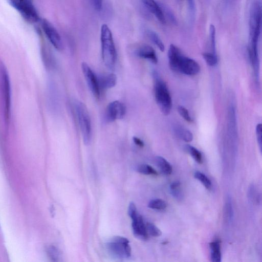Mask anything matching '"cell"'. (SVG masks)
<instances>
[{
	"label": "cell",
	"instance_id": "24",
	"mask_svg": "<svg viewBox=\"0 0 262 262\" xmlns=\"http://www.w3.org/2000/svg\"><path fill=\"white\" fill-rule=\"evenodd\" d=\"M186 149L197 163L199 164L202 163V155L198 149L189 145H186Z\"/></svg>",
	"mask_w": 262,
	"mask_h": 262
},
{
	"label": "cell",
	"instance_id": "15",
	"mask_svg": "<svg viewBox=\"0 0 262 262\" xmlns=\"http://www.w3.org/2000/svg\"><path fill=\"white\" fill-rule=\"evenodd\" d=\"M180 50L174 45L171 44L168 51V58L170 69L177 71L179 60L182 55Z\"/></svg>",
	"mask_w": 262,
	"mask_h": 262
},
{
	"label": "cell",
	"instance_id": "6",
	"mask_svg": "<svg viewBox=\"0 0 262 262\" xmlns=\"http://www.w3.org/2000/svg\"><path fill=\"white\" fill-rule=\"evenodd\" d=\"M10 5L16 9L25 20L31 24L39 20V16L33 0H8Z\"/></svg>",
	"mask_w": 262,
	"mask_h": 262
},
{
	"label": "cell",
	"instance_id": "12",
	"mask_svg": "<svg viewBox=\"0 0 262 262\" xmlns=\"http://www.w3.org/2000/svg\"><path fill=\"white\" fill-rule=\"evenodd\" d=\"M145 7L156 17L162 24L165 25L166 17L162 8L155 0H141Z\"/></svg>",
	"mask_w": 262,
	"mask_h": 262
},
{
	"label": "cell",
	"instance_id": "25",
	"mask_svg": "<svg viewBox=\"0 0 262 262\" xmlns=\"http://www.w3.org/2000/svg\"><path fill=\"white\" fill-rule=\"evenodd\" d=\"M137 171L142 174L145 175L157 176V171L151 166L147 164H141L137 166Z\"/></svg>",
	"mask_w": 262,
	"mask_h": 262
},
{
	"label": "cell",
	"instance_id": "33",
	"mask_svg": "<svg viewBox=\"0 0 262 262\" xmlns=\"http://www.w3.org/2000/svg\"><path fill=\"white\" fill-rule=\"evenodd\" d=\"M93 7L97 11H100L102 7L103 0H90Z\"/></svg>",
	"mask_w": 262,
	"mask_h": 262
},
{
	"label": "cell",
	"instance_id": "28",
	"mask_svg": "<svg viewBox=\"0 0 262 262\" xmlns=\"http://www.w3.org/2000/svg\"><path fill=\"white\" fill-rule=\"evenodd\" d=\"M203 57L208 65L210 66H215L217 62L216 54L212 53L206 52L203 54Z\"/></svg>",
	"mask_w": 262,
	"mask_h": 262
},
{
	"label": "cell",
	"instance_id": "5",
	"mask_svg": "<svg viewBox=\"0 0 262 262\" xmlns=\"http://www.w3.org/2000/svg\"><path fill=\"white\" fill-rule=\"evenodd\" d=\"M129 241L125 237L116 236L106 243V247L108 252L117 258H128L131 255V247Z\"/></svg>",
	"mask_w": 262,
	"mask_h": 262
},
{
	"label": "cell",
	"instance_id": "3",
	"mask_svg": "<svg viewBox=\"0 0 262 262\" xmlns=\"http://www.w3.org/2000/svg\"><path fill=\"white\" fill-rule=\"evenodd\" d=\"M154 93L157 104L162 113L167 116L170 113L172 100L165 82L154 72Z\"/></svg>",
	"mask_w": 262,
	"mask_h": 262
},
{
	"label": "cell",
	"instance_id": "17",
	"mask_svg": "<svg viewBox=\"0 0 262 262\" xmlns=\"http://www.w3.org/2000/svg\"><path fill=\"white\" fill-rule=\"evenodd\" d=\"M210 258L213 262H220L222 260L220 241L218 239L210 243Z\"/></svg>",
	"mask_w": 262,
	"mask_h": 262
},
{
	"label": "cell",
	"instance_id": "18",
	"mask_svg": "<svg viewBox=\"0 0 262 262\" xmlns=\"http://www.w3.org/2000/svg\"><path fill=\"white\" fill-rule=\"evenodd\" d=\"M156 163L161 172L165 175L171 173L172 168L170 163L163 157L157 156L156 158Z\"/></svg>",
	"mask_w": 262,
	"mask_h": 262
},
{
	"label": "cell",
	"instance_id": "22",
	"mask_svg": "<svg viewBox=\"0 0 262 262\" xmlns=\"http://www.w3.org/2000/svg\"><path fill=\"white\" fill-rule=\"evenodd\" d=\"M47 252L50 259L54 261L60 260L61 253L59 249L53 245H50L47 248Z\"/></svg>",
	"mask_w": 262,
	"mask_h": 262
},
{
	"label": "cell",
	"instance_id": "20",
	"mask_svg": "<svg viewBox=\"0 0 262 262\" xmlns=\"http://www.w3.org/2000/svg\"><path fill=\"white\" fill-rule=\"evenodd\" d=\"M146 33L150 40L159 48L163 52L165 50V46L159 35L154 31L147 30Z\"/></svg>",
	"mask_w": 262,
	"mask_h": 262
},
{
	"label": "cell",
	"instance_id": "9",
	"mask_svg": "<svg viewBox=\"0 0 262 262\" xmlns=\"http://www.w3.org/2000/svg\"><path fill=\"white\" fill-rule=\"evenodd\" d=\"M41 27L47 37L51 44L57 50L62 49V42L61 37L55 27L46 19L41 20Z\"/></svg>",
	"mask_w": 262,
	"mask_h": 262
},
{
	"label": "cell",
	"instance_id": "7",
	"mask_svg": "<svg viewBox=\"0 0 262 262\" xmlns=\"http://www.w3.org/2000/svg\"><path fill=\"white\" fill-rule=\"evenodd\" d=\"M2 72V84L4 99L5 100V117L6 122L9 121L11 115V86L7 71L3 67Z\"/></svg>",
	"mask_w": 262,
	"mask_h": 262
},
{
	"label": "cell",
	"instance_id": "32",
	"mask_svg": "<svg viewBox=\"0 0 262 262\" xmlns=\"http://www.w3.org/2000/svg\"><path fill=\"white\" fill-rule=\"evenodd\" d=\"M256 135L258 144L260 150H261V137H262V127L260 123L258 124L256 127Z\"/></svg>",
	"mask_w": 262,
	"mask_h": 262
},
{
	"label": "cell",
	"instance_id": "2",
	"mask_svg": "<svg viewBox=\"0 0 262 262\" xmlns=\"http://www.w3.org/2000/svg\"><path fill=\"white\" fill-rule=\"evenodd\" d=\"M101 42L103 62L108 69L113 70L116 61V51L111 31L106 24L101 26Z\"/></svg>",
	"mask_w": 262,
	"mask_h": 262
},
{
	"label": "cell",
	"instance_id": "31",
	"mask_svg": "<svg viewBox=\"0 0 262 262\" xmlns=\"http://www.w3.org/2000/svg\"><path fill=\"white\" fill-rule=\"evenodd\" d=\"M128 214L132 219H134L138 215V212L136 206L133 202H130L128 207Z\"/></svg>",
	"mask_w": 262,
	"mask_h": 262
},
{
	"label": "cell",
	"instance_id": "23",
	"mask_svg": "<svg viewBox=\"0 0 262 262\" xmlns=\"http://www.w3.org/2000/svg\"><path fill=\"white\" fill-rule=\"evenodd\" d=\"M166 202L162 199H156L151 200L148 204V207L152 209L161 210L166 208Z\"/></svg>",
	"mask_w": 262,
	"mask_h": 262
},
{
	"label": "cell",
	"instance_id": "11",
	"mask_svg": "<svg viewBox=\"0 0 262 262\" xmlns=\"http://www.w3.org/2000/svg\"><path fill=\"white\" fill-rule=\"evenodd\" d=\"M126 113L125 105L119 101H114L108 104L106 110L105 117L109 122L123 118Z\"/></svg>",
	"mask_w": 262,
	"mask_h": 262
},
{
	"label": "cell",
	"instance_id": "1",
	"mask_svg": "<svg viewBox=\"0 0 262 262\" xmlns=\"http://www.w3.org/2000/svg\"><path fill=\"white\" fill-rule=\"evenodd\" d=\"M261 21V3L256 0L252 3L249 12L248 54L252 64L259 63L257 43L260 34Z\"/></svg>",
	"mask_w": 262,
	"mask_h": 262
},
{
	"label": "cell",
	"instance_id": "26",
	"mask_svg": "<svg viewBox=\"0 0 262 262\" xmlns=\"http://www.w3.org/2000/svg\"><path fill=\"white\" fill-rule=\"evenodd\" d=\"M194 177L200 181L207 189L211 188V181L204 173L200 171H195L194 173Z\"/></svg>",
	"mask_w": 262,
	"mask_h": 262
},
{
	"label": "cell",
	"instance_id": "35",
	"mask_svg": "<svg viewBox=\"0 0 262 262\" xmlns=\"http://www.w3.org/2000/svg\"><path fill=\"white\" fill-rule=\"evenodd\" d=\"M133 140L134 142L135 143V144L136 145H137L140 147H142L144 146V142L140 138H139L137 137H134L133 138Z\"/></svg>",
	"mask_w": 262,
	"mask_h": 262
},
{
	"label": "cell",
	"instance_id": "16",
	"mask_svg": "<svg viewBox=\"0 0 262 262\" xmlns=\"http://www.w3.org/2000/svg\"><path fill=\"white\" fill-rule=\"evenodd\" d=\"M98 79L100 89H111L116 85L117 82V77L114 73L103 75Z\"/></svg>",
	"mask_w": 262,
	"mask_h": 262
},
{
	"label": "cell",
	"instance_id": "10",
	"mask_svg": "<svg viewBox=\"0 0 262 262\" xmlns=\"http://www.w3.org/2000/svg\"><path fill=\"white\" fill-rule=\"evenodd\" d=\"M200 71V66L194 59L184 56H181L178 62L177 71L187 75H195Z\"/></svg>",
	"mask_w": 262,
	"mask_h": 262
},
{
	"label": "cell",
	"instance_id": "34",
	"mask_svg": "<svg viewBox=\"0 0 262 262\" xmlns=\"http://www.w3.org/2000/svg\"><path fill=\"white\" fill-rule=\"evenodd\" d=\"M190 13L192 17H194L195 12V0H187Z\"/></svg>",
	"mask_w": 262,
	"mask_h": 262
},
{
	"label": "cell",
	"instance_id": "14",
	"mask_svg": "<svg viewBox=\"0 0 262 262\" xmlns=\"http://www.w3.org/2000/svg\"><path fill=\"white\" fill-rule=\"evenodd\" d=\"M136 55L140 58L147 59L154 63H157L158 58L155 50L150 46L142 45L136 50Z\"/></svg>",
	"mask_w": 262,
	"mask_h": 262
},
{
	"label": "cell",
	"instance_id": "13",
	"mask_svg": "<svg viewBox=\"0 0 262 262\" xmlns=\"http://www.w3.org/2000/svg\"><path fill=\"white\" fill-rule=\"evenodd\" d=\"M132 220V227L135 236L141 240H146L148 238V233L142 216L138 214Z\"/></svg>",
	"mask_w": 262,
	"mask_h": 262
},
{
	"label": "cell",
	"instance_id": "30",
	"mask_svg": "<svg viewBox=\"0 0 262 262\" xmlns=\"http://www.w3.org/2000/svg\"><path fill=\"white\" fill-rule=\"evenodd\" d=\"M178 111L179 114L186 121L189 122H192V119L189 115L188 111L186 108L183 106L179 105L178 107Z\"/></svg>",
	"mask_w": 262,
	"mask_h": 262
},
{
	"label": "cell",
	"instance_id": "8",
	"mask_svg": "<svg viewBox=\"0 0 262 262\" xmlns=\"http://www.w3.org/2000/svg\"><path fill=\"white\" fill-rule=\"evenodd\" d=\"M81 69L86 83L96 98L100 97V87L98 79L90 66L85 62L81 64Z\"/></svg>",
	"mask_w": 262,
	"mask_h": 262
},
{
	"label": "cell",
	"instance_id": "19",
	"mask_svg": "<svg viewBox=\"0 0 262 262\" xmlns=\"http://www.w3.org/2000/svg\"><path fill=\"white\" fill-rule=\"evenodd\" d=\"M174 130L176 135L185 142H191L193 139V135L191 132L181 126H176Z\"/></svg>",
	"mask_w": 262,
	"mask_h": 262
},
{
	"label": "cell",
	"instance_id": "27",
	"mask_svg": "<svg viewBox=\"0 0 262 262\" xmlns=\"http://www.w3.org/2000/svg\"><path fill=\"white\" fill-rule=\"evenodd\" d=\"M145 225L148 234L154 237H159L161 235V231L154 224L148 222Z\"/></svg>",
	"mask_w": 262,
	"mask_h": 262
},
{
	"label": "cell",
	"instance_id": "4",
	"mask_svg": "<svg viewBox=\"0 0 262 262\" xmlns=\"http://www.w3.org/2000/svg\"><path fill=\"white\" fill-rule=\"evenodd\" d=\"M75 110L81 130L83 143L89 145L91 140V122L86 106L83 103L78 101L75 103Z\"/></svg>",
	"mask_w": 262,
	"mask_h": 262
},
{
	"label": "cell",
	"instance_id": "29",
	"mask_svg": "<svg viewBox=\"0 0 262 262\" xmlns=\"http://www.w3.org/2000/svg\"><path fill=\"white\" fill-rule=\"evenodd\" d=\"M215 28L213 25H211L209 27V36L211 53L216 54L215 48Z\"/></svg>",
	"mask_w": 262,
	"mask_h": 262
},
{
	"label": "cell",
	"instance_id": "21",
	"mask_svg": "<svg viewBox=\"0 0 262 262\" xmlns=\"http://www.w3.org/2000/svg\"><path fill=\"white\" fill-rule=\"evenodd\" d=\"M170 191L171 195L176 199L181 200L183 197L181 188V183L179 181H174L170 185Z\"/></svg>",
	"mask_w": 262,
	"mask_h": 262
}]
</instances>
